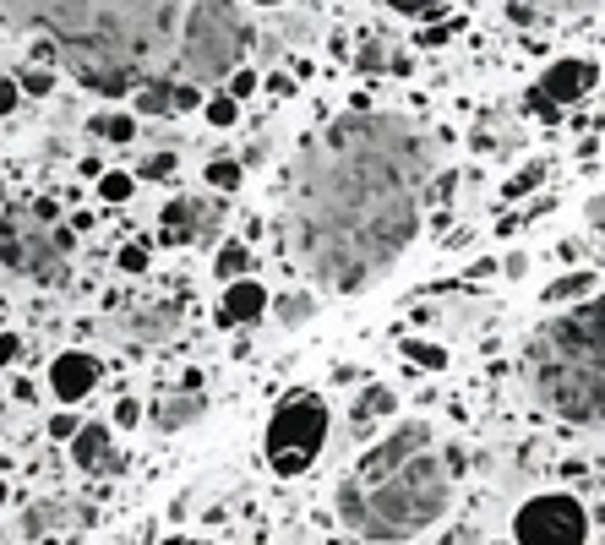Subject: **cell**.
Here are the masks:
<instances>
[{
  "mask_svg": "<svg viewBox=\"0 0 605 545\" xmlns=\"http://www.w3.org/2000/svg\"><path fill=\"white\" fill-rule=\"evenodd\" d=\"M142 175H147V181H170V175H175V153H153V158L142 164Z\"/></svg>",
  "mask_w": 605,
  "mask_h": 545,
  "instance_id": "cell-29",
  "label": "cell"
},
{
  "mask_svg": "<svg viewBox=\"0 0 605 545\" xmlns=\"http://www.w3.org/2000/svg\"><path fill=\"white\" fill-rule=\"evenodd\" d=\"M246 50V22L235 17L229 0H197L186 17V39H181V61L192 76H229Z\"/></svg>",
  "mask_w": 605,
  "mask_h": 545,
  "instance_id": "cell-7",
  "label": "cell"
},
{
  "mask_svg": "<svg viewBox=\"0 0 605 545\" xmlns=\"http://www.w3.org/2000/svg\"><path fill=\"white\" fill-rule=\"evenodd\" d=\"M393 11H403V17H425V11H437V6H448V0H388Z\"/></svg>",
  "mask_w": 605,
  "mask_h": 545,
  "instance_id": "cell-32",
  "label": "cell"
},
{
  "mask_svg": "<svg viewBox=\"0 0 605 545\" xmlns=\"http://www.w3.org/2000/svg\"><path fill=\"white\" fill-rule=\"evenodd\" d=\"M524 382L556 420L605 431V295H589L524 343Z\"/></svg>",
  "mask_w": 605,
  "mask_h": 545,
  "instance_id": "cell-4",
  "label": "cell"
},
{
  "mask_svg": "<svg viewBox=\"0 0 605 545\" xmlns=\"http://www.w3.org/2000/svg\"><path fill=\"white\" fill-rule=\"evenodd\" d=\"M164 545H192V541H164Z\"/></svg>",
  "mask_w": 605,
  "mask_h": 545,
  "instance_id": "cell-41",
  "label": "cell"
},
{
  "mask_svg": "<svg viewBox=\"0 0 605 545\" xmlns=\"http://www.w3.org/2000/svg\"><path fill=\"white\" fill-rule=\"evenodd\" d=\"M453 475L425 420H399L338 480V518L360 541H414L448 513Z\"/></svg>",
  "mask_w": 605,
  "mask_h": 545,
  "instance_id": "cell-2",
  "label": "cell"
},
{
  "mask_svg": "<svg viewBox=\"0 0 605 545\" xmlns=\"http://www.w3.org/2000/svg\"><path fill=\"white\" fill-rule=\"evenodd\" d=\"M66 257H71V229H61L55 203L11 207V213L0 218V263L11 272L55 284V278L66 272Z\"/></svg>",
  "mask_w": 605,
  "mask_h": 545,
  "instance_id": "cell-5",
  "label": "cell"
},
{
  "mask_svg": "<svg viewBox=\"0 0 605 545\" xmlns=\"http://www.w3.org/2000/svg\"><path fill=\"white\" fill-rule=\"evenodd\" d=\"M88 132L104 136V142H132L136 121H132V115H121V110H104V115H93V121H88Z\"/></svg>",
  "mask_w": 605,
  "mask_h": 545,
  "instance_id": "cell-21",
  "label": "cell"
},
{
  "mask_svg": "<svg viewBox=\"0 0 605 545\" xmlns=\"http://www.w3.org/2000/svg\"><path fill=\"white\" fill-rule=\"evenodd\" d=\"M213 272H218V284L252 278V246H246V240H224V246L213 251Z\"/></svg>",
  "mask_w": 605,
  "mask_h": 545,
  "instance_id": "cell-17",
  "label": "cell"
},
{
  "mask_svg": "<svg viewBox=\"0 0 605 545\" xmlns=\"http://www.w3.org/2000/svg\"><path fill=\"white\" fill-rule=\"evenodd\" d=\"M99 377H104V366H99L88 349H66V354L50 360V393H55L61 404H82V399L99 388Z\"/></svg>",
  "mask_w": 605,
  "mask_h": 545,
  "instance_id": "cell-10",
  "label": "cell"
},
{
  "mask_svg": "<svg viewBox=\"0 0 605 545\" xmlns=\"http://www.w3.org/2000/svg\"><path fill=\"white\" fill-rule=\"evenodd\" d=\"M595 82H601L595 61H584V55H562V61H551V66H545L540 88L530 93V104H535L545 121H556V115H562L567 104H578Z\"/></svg>",
  "mask_w": 605,
  "mask_h": 545,
  "instance_id": "cell-9",
  "label": "cell"
},
{
  "mask_svg": "<svg viewBox=\"0 0 605 545\" xmlns=\"http://www.w3.org/2000/svg\"><path fill=\"white\" fill-rule=\"evenodd\" d=\"M257 88H263V71H252V66H235V71H229V88H224V93H229V99L240 104V99H252Z\"/></svg>",
  "mask_w": 605,
  "mask_h": 545,
  "instance_id": "cell-26",
  "label": "cell"
},
{
  "mask_svg": "<svg viewBox=\"0 0 605 545\" xmlns=\"http://www.w3.org/2000/svg\"><path fill=\"white\" fill-rule=\"evenodd\" d=\"M399 349H403V360L409 366H420V371H448V343H437V339H399Z\"/></svg>",
  "mask_w": 605,
  "mask_h": 545,
  "instance_id": "cell-18",
  "label": "cell"
},
{
  "mask_svg": "<svg viewBox=\"0 0 605 545\" xmlns=\"http://www.w3.org/2000/svg\"><path fill=\"white\" fill-rule=\"evenodd\" d=\"M540 181H545V158H535V164H524L507 186H502V197H524V192H535Z\"/></svg>",
  "mask_w": 605,
  "mask_h": 545,
  "instance_id": "cell-25",
  "label": "cell"
},
{
  "mask_svg": "<svg viewBox=\"0 0 605 545\" xmlns=\"http://www.w3.org/2000/svg\"><path fill=\"white\" fill-rule=\"evenodd\" d=\"M17 99H22L17 76H0V115H11V110H17Z\"/></svg>",
  "mask_w": 605,
  "mask_h": 545,
  "instance_id": "cell-33",
  "label": "cell"
},
{
  "mask_svg": "<svg viewBox=\"0 0 605 545\" xmlns=\"http://www.w3.org/2000/svg\"><path fill=\"white\" fill-rule=\"evenodd\" d=\"M76 431H82V420H76V414H55V420H50V436H55V442H71Z\"/></svg>",
  "mask_w": 605,
  "mask_h": 545,
  "instance_id": "cell-31",
  "label": "cell"
},
{
  "mask_svg": "<svg viewBox=\"0 0 605 545\" xmlns=\"http://www.w3.org/2000/svg\"><path fill=\"white\" fill-rule=\"evenodd\" d=\"M61 513H66L61 502H33V507H28V518H22V529H28V535H44V529H61V524H71V518H61Z\"/></svg>",
  "mask_w": 605,
  "mask_h": 545,
  "instance_id": "cell-23",
  "label": "cell"
},
{
  "mask_svg": "<svg viewBox=\"0 0 605 545\" xmlns=\"http://www.w3.org/2000/svg\"><path fill=\"white\" fill-rule=\"evenodd\" d=\"M524 268H530V257H524V251H513V257L502 263V272H507V278H524Z\"/></svg>",
  "mask_w": 605,
  "mask_h": 545,
  "instance_id": "cell-37",
  "label": "cell"
},
{
  "mask_svg": "<svg viewBox=\"0 0 605 545\" xmlns=\"http://www.w3.org/2000/svg\"><path fill=\"white\" fill-rule=\"evenodd\" d=\"M213 218L224 224V207L181 197V203L164 207V235H170V240H213Z\"/></svg>",
  "mask_w": 605,
  "mask_h": 545,
  "instance_id": "cell-11",
  "label": "cell"
},
{
  "mask_svg": "<svg viewBox=\"0 0 605 545\" xmlns=\"http://www.w3.org/2000/svg\"><path fill=\"white\" fill-rule=\"evenodd\" d=\"M17 354H22V339L17 333H0V366H11Z\"/></svg>",
  "mask_w": 605,
  "mask_h": 545,
  "instance_id": "cell-36",
  "label": "cell"
},
{
  "mask_svg": "<svg viewBox=\"0 0 605 545\" xmlns=\"http://www.w3.org/2000/svg\"><path fill=\"white\" fill-rule=\"evenodd\" d=\"M589 224H595V229H601V235H605V192H601V197H595V203H589Z\"/></svg>",
  "mask_w": 605,
  "mask_h": 545,
  "instance_id": "cell-38",
  "label": "cell"
},
{
  "mask_svg": "<svg viewBox=\"0 0 605 545\" xmlns=\"http://www.w3.org/2000/svg\"><path fill=\"white\" fill-rule=\"evenodd\" d=\"M115 263H121V272H147V246H136V240H132Z\"/></svg>",
  "mask_w": 605,
  "mask_h": 545,
  "instance_id": "cell-30",
  "label": "cell"
},
{
  "mask_svg": "<svg viewBox=\"0 0 605 545\" xmlns=\"http://www.w3.org/2000/svg\"><path fill=\"white\" fill-rule=\"evenodd\" d=\"M99 197H104V203H126V197H132V175L104 169V175H99Z\"/></svg>",
  "mask_w": 605,
  "mask_h": 545,
  "instance_id": "cell-27",
  "label": "cell"
},
{
  "mask_svg": "<svg viewBox=\"0 0 605 545\" xmlns=\"http://www.w3.org/2000/svg\"><path fill=\"white\" fill-rule=\"evenodd\" d=\"M513 535H519V545H589V513H584L578 496L545 491V496H530L519 507Z\"/></svg>",
  "mask_w": 605,
  "mask_h": 545,
  "instance_id": "cell-8",
  "label": "cell"
},
{
  "mask_svg": "<svg viewBox=\"0 0 605 545\" xmlns=\"http://www.w3.org/2000/svg\"><path fill=\"white\" fill-rule=\"evenodd\" d=\"M202 414H207V399H202V393H170V399L158 404V425H164V431H186Z\"/></svg>",
  "mask_w": 605,
  "mask_h": 545,
  "instance_id": "cell-15",
  "label": "cell"
},
{
  "mask_svg": "<svg viewBox=\"0 0 605 545\" xmlns=\"http://www.w3.org/2000/svg\"><path fill=\"white\" fill-rule=\"evenodd\" d=\"M0 507H6V480H0Z\"/></svg>",
  "mask_w": 605,
  "mask_h": 545,
  "instance_id": "cell-40",
  "label": "cell"
},
{
  "mask_svg": "<svg viewBox=\"0 0 605 545\" xmlns=\"http://www.w3.org/2000/svg\"><path fill=\"white\" fill-rule=\"evenodd\" d=\"M328 448V404L322 393H284L278 409L268 414V431H263V453H268L273 475H306Z\"/></svg>",
  "mask_w": 605,
  "mask_h": 545,
  "instance_id": "cell-6",
  "label": "cell"
},
{
  "mask_svg": "<svg viewBox=\"0 0 605 545\" xmlns=\"http://www.w3.org/2000/svg\"><path fill=\"white\" fill-rule=\"evenodd\" d=\"M175 110H202V93L192 88V82H181V88H175Z\"/></svg>",
  "mask_w": 605,
  "mask_h": 545,
  "instance_id": "cell-34",
  "label": "cell"
},
{
  "mask_svg": "<svg viewBox=\"0 0 605 545\" xmlns=\"http://www.w3.org/2000/svg\"><path fill=\"white\" fill-rule=\"evenodd\" d=\"M71 464L93 470V475H115V448H110V425H82L71 436Z\"/></svg>",
  "mask_w": 605,
  "mask_h": 545,
  "instance_id": "cell-13",
  "label": "cell"
},
{
  "mask_svg": "<svg viewBox=\"0 0 605 545\" xmlns=\"http://www.w3.org/2000/svg\"><path fill=\"white\" fill-rule=\"evenodd\" d=\"M268 306L273 300L257 278H235V284H224V295H218V322H257Z\"/></svg>",
  "mask_w": 605,
  "mask_h": 545,
  "instance_id": "cell-12",
  "label": "cell"
},
{
  "mask_svg": "<svg viewBox=\"0 0 605 545\" xmlns=\"http://www.w3.org/2000/svg\"><path fill=\"white\" fill-rule=\"evenodd\" d=\"M252 6H284V0H252Z\"/></svg>",
  "mask_w": 605,
  "mask_h": 545,
  "instance_id": "cell-39",
  "label": "cell"
},
{
  "mask_svg": "<svg viewBox=\"0 0 605 545\" xmlns=\"http://www.w3.org/2000/svg\"><path fill=\"white\" fill-rule=\"evenodd\" d=\"M240 175H246V169H240V158H213V164H207V186H213L218 197L240 192Z\"/></svg>",
  "mask_w": 605,
  "mask_h": 545,
  "instance_id": "cell-22",
  "label": "cell"
},
{
  "mask_svg": "<svg viewBox=\"0 0 605 545\" xmlns=\"http://www.w3.org/2000/svg\"><path fill=\"white\" fill-rule=\"evenodd\" d=\"M273 311H278V322H284V328H300V322H311V317H317V295L295 289V295L273 300Z\"/></svg>",
  "mask_w": 605,
  "mask_h": 545,
  "instance_id": "cell-20",
  "label": "cell"
},
{
  "mask_svg": "<svg viewBox=\"0 0 605 545\" xmlns=\"http://www.w3.org/2000/svg\"><path fill=\"white\" fill-rule=\"evenodd\" d=\"M393 409H399V393H393L388 382H366V388H360V399H355V409H349V425L366 436V431H371V420H393Z\"/></svg>",
  "mask_w": 605,
  "mask_h": 545,
  "instance_id": "cell-14",
  "label": "cell"
},
{
  "mask_svg": "<svg viewBox=\"0 0 605 545\" xmlns=\"http://www.w3.org/2000/svg\"><path fill=\"white\" fill-rule=\"evenodd\" d=\"M136 420H142L136 399H121V404H115V425H136Z\"/></svg>",
  "mask_w": 605,
  "mask_h": 545,
  "instance_id": "cell-35",
  "label": "cell"
},
{
  "mask_svg": "<svg viewBox=\"0 0 605 545\" xmlns=\"http://www.w3.org/2000/svg\"><path fill=\"white\" fill-rule=\"evenodd\" d=\"M425 142L393 115L334 121L300 147L289 186V251L322 289L355 295L399 263L420 229Z\"/></svg>",
  "mask_w": 605,
  "mask_h": 545,
  "instance_id": "cell-1",
  "label": "cell"
},
{
  "mask_svg": "<svg viewBox=\"0 0 605 545\" xmlns=\"http://www.w3.org/2000/svg\"><path fill=\"white\" fill-rule=\"evenodd\" d=\"M17 88H22V93H39V99H44V93L55 88V76H50L44 66H33V71H22V82H17Z\"/></svg>",
  "mask_w": 605,
  "mask_h": 545,
  "instance_id": "cell-28",
  "label": "cell"
},
{
  "mask_svg": "<svg viewBox=\"0 0 605 545\" xmlns=\"http://www.w3.org/2000/svg\"><path fill=\"white\" fill-rule=\"evenodd\" d=\"M136 115H175V82H136Z\"/></svg>",
  "mask_w": 605,
  "mask_h": 545,
  "instance_id": "cell-19",
  "label": "cell"
},
{
  "mask_svg": "<svg viewBox=\"0 0 605 545\" xmlns=\"http://www.w3.org/2000/svg\"><path fill=\"white\" fill-rule=\"evenodd\" d=\"M22 28H39L82 82L104 71H142L175 28V0H0Z\"/></svg>",
  "mask_w": 605,
  "mask_h": 545,
  "instance_id": "cell-3",
  "label": "cell"
},
{
  "mask_svg": "<svg viewBox=\"0 0 605 545\" xmlns=\"http://www.w3.org/2000/svg\"><path fill=\"white\" fill-rule=\"evenodd\" d=\"M595 289H601V278H595V272H584V268L562 272V278L545 289V306H578V300H589Z\"/></svg>",
  "mask_w": 605,
  "mask_h": 545,
  "instance_id": "cell-16",
  "label": "cell"
},
{
  "mask_svg": "<svg viewBox=\"0 0 605 545\" xmlns=\"http://www.w3.org/2000/svg\"><path fill=\"white\" fill-rule=\"evenodd\" d=\"M202 115H207V126H218V132H224V126H235V121H240V104H235L229 93H213V99L202 104Z\"/></svg>",
  "mask_w": 605,
  "mask_h": 545,
  "instance_id": "cell-24",
  "label": "cell"
}]
</instances>
